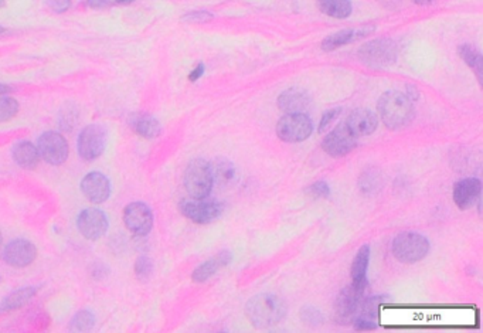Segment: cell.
Wrapping results in <instances>:
<instances>
[{"label": "cell", "mask_w": 483, "mask_h": 333, "mask_svg": "<svg viewBox=\"0 0 483 333\" xmlns=\"http://www.w3.org/2000/svg\"><path fill=\"white\" fill-rule=\"evenodd\" d=\"M286 302L275 294L255 295L247 304L246 313L255 327H271L278 325L286 315Z\"/></svg>", "instance_id": "cell-1"}, {"label": "cell", "mask_w": 483, "mask_h": 333, "mask_svg": "<svg viewBox=\"0 0 483 333\" xmlns=\"http://www.w3.org/2000/svg\"><path fill=\"white\" fill-rule=\"evenodd\" d=\"M377 109L383 124L388 129L407 127L414 118V105L411 98L400 91L386 92L380 98Z\"/></svg>", "instance_id": "cell-2"}, {"label": "cell", "mask_w": 483, "mask_h": 333, "mask_svg": "<svg viewBox=\"0 0 483 333\" xmlns=\"http://www.w3.org/2000/svg\"><path fill=\"white\" fill-rule=\"evenodd\" d=\"M430 253L428 240L418 233H401L393 241L394 257L405 264H414Z\"/></svg>", "instance_id": "cell-3"}, {"label": "cell", "mask_w": 483, "mask_h": 333, "mask_svg": "<svg viewBox=\"0 0 483 333\" xmlns=\"http://www.w3.org/2000/svg\"><path fill=\"white\" fill-rule=\"evenodd\" d=\"M210 163L204 159L192 160L185 172V187L192 199H206L213 189Z\"/></svg>", "instance_id": "cell-4"}, {"label": "cell", "mask_w": 483, "mask_h": 333, "mask_svg": "<svg viewBox=\"0 0 483 333\" xmlns=\"http://www.w3.org/2000/svg\"><path fill=\"white\" fill-rule=\"evenodd\" d=\"M358 59L373 69H383L394 64L397 59V47L388 38H377L358 50Z\"/></svg>", "instance_id": "cell-5"}, {"label": "cell", "mask_w": 483, "mask_h": 333, "mask_svg": "<svg viewBox=\"0 0 483 333\" xmlns=\"http://www.w3.org/2000/svg\"><path fill=\"white\" fill-rule=\"evenodd\" d=\"M312 131L314 125L307 114H286L276 124L278 138L288 143L307 141Z\"/></svg>", "instance_id": "cell-6"}, {"label": "cell", "mask_w": 483, "mask_h": 333, "mask_svg": "<svg viewBox=\"0 0 483 333\" xmlns=\"http://www.w3.org/2000/svg\"><path fill=\"white\" fill-rule=\"evenodd\" d=\"M366 288H368V280L360 281V283L351 281V284L346 287L337 295L335 311H336V319L340 323H349L351 322V319H354L358 311V305L361 299H363Z\"/></svg>", "instance_id": "cell-7"}, {"label": "cell", "mask_w": 483, "mask_h": 333, "mask_svg": "<svg viewBox=\"0 0 483 333\" xmlns=\"http://www.w3.org/2000/svg\"><path fill=\"white\" fill-rule=\"evenodd\" d=\"M38 155L50 164H63L69 157V143L66 138L54 131L44 132L37 142Z\"/></svg>", "instance_id": "cell-8"}, {"label": "cell", "mask_w": 483, "mask_h": 333, "mask_svg": "<svg viewBox=\"0 0 483 333\" xmlns=\"http://www.w3.org/2000/svg\"><path fill=\"white\" fill-rule=\"evenodd\" d=\"M180 211L196 225H209L217 220L223 213V206L214 200L193 199L185 200L180 204Z\"/></svg>", "instance_id": "cell-9"}, {"label": "cell", "mask_w": 483, "mask_h": 333, "mask_svg": "<svg viewBox=\"0 0 483 333\" xmlns=\"http://www.w3.org/2000/svg\"><path fill=\"white\" fill-rule=\"evenodd\" d=\"M106 145V131L99 124L85 127L78 136V153L85 160L99 157Z\"/></svg>", "instance_id": "cell-10"}, {"label": "cell", "mask_w": 483, "mask_h": 333, "mask_svg": "<svg viewBox=\"0 0 483 333\" xmlns=\"http://www.w3.org/2000/svg\"><path fill=\"white\" fill-rule=\"evenodd\" d=\"M356 145L357 136L351 134L346 124L337 125L330 134L326 135V138L322 142L323 150L333 157H342L347 155L356 148Z\"/></svg>", "instance_id": "cell-11"}, {"label": "cell", "mask_w": 483, "mask_h": 333, "mask_svg": "<svg viewBox=\"0 0 483 333\" xmlns=\"http://www.w3.org/2000/svg\"><path fill=\"white\" fill-rule=\"evenodd\" d=\"M77 227L87 240H98L108 232L109 223L104 211L98 208H87L80 213Z\"/></svg>", "instance_id": "cell-12"}, {"label": "cell", "mask_w": 483, "mask_h": 333, "mask_svg": "<svg viewBox=\"0 0 483 333\" xmlns=\"http://www.w3.org/2000/svg\"><path fill=\"white\" fill-rule=\"evenodd\" d=\"M124 221L135 236L142 237L152 230L153 215L145 203H132L124 211Z\"/></svg>", "instance_id": "cell-13"}, {"label": "cell", "mask_w": 483, "mask_h": 333, "mask_svg": "<svg viewBox=\"0 0 483 333\" xmlns=\"http://www.w3.org/2000/svg\"><path fill=\"white\" fill-rule=\"evenodd\" d=\"M37 257V248L27 240H15L4 250V261L15 268H24Z\"/></svg>", "instance_id": "cell-14"}, {"label": "cell", "mask_w": 483, "mask_h": 333, "mask_svg": "<svg viewBox=\"0 0 483 333\" xmlns=\"http://www.w3.org/2000/svg\"><path fill=\"white\" fill-rule=\"evenodd\" d=\"M81 190L91 203L99 204L109 199L111 183L105 175L99 172H91L83 179Z\"/></svg>", "instance_id": "cell-15"}, {"label": "cell", "mask_w": 483, "mask_h": 333, "mask_svg": "<svg viewBox=\"0 0 483 333\" xmlns=\"http://www.w3.org/2000/svg\"><path fill=\"white\" fill-rule=\"evenodd\" d=\"M278 106L286 114H305L311 106V97L305 90L290 88L278 97Z\"/></svg>", "instance_id": "cell-16"}, {"label": "cell", "mask_w": 483, "mask_h": 333, "mask_svg": "<svg viewBox=\"0 0 483 333\" xmlns=\"http://www.w3.org/2000/svg\"><path fill=\"white\" fill-rule=\"evenodd\" d=\"M354 136H366L377 129L379 121L376 114L369 109H356L344 122Z\"/></svg>", "instance_id": "cell-17"}, {"label": "cell", "mask_w": 483, "mask_h": 333, "mask_svg": "<svg viewBox=\"0 0 483 333\" xmlns=\"http://www.w3.org/2000/svg\"><path fill=\"white\" fill-rule=\"evenodd\" d=\"M480 192H482V183L479 179L469 178V179L459 180L454 186V201L459 208L466 210L476 203V200L480 196Z\"/></svg>", "instance_id": "cell-18"}, {"label": "cell", "mask_w": 483, "mask_h": 333, "mask_svg": "<svg viewBox=\"0 0 483 333\" xmlns=\"http://www.w3.org/2000/svg\"><path fill=\"white\" fill-rule=\"evenodd\" d=\"M374 31V27L372 26H368V27H361V29H347V30H342V31H337L329 37H326L323 41H322V50L323 51H333L347 43H354L360 38H363V37H368L369 34H372Z\"/></svg>", "instance_id": "cell-19"}, {"label": "cell", "mask_w": 483, "mask_h": 333, "mask_svg": "<svg viewBox=\"0 0 483 333\" xmlns=\"http://www.w3.org/2000/svg\"><path fill=\"white\" fill-rule=\"evenodd\" d=\"M210 172L213 183L220 187H230L237 182V169L235 166L227 159H216L210 163Z\"/></svg>", "instance_id": "cell-20"}, {"label": "cell", "mask_w": 483, "mask_h": 333, "mask_svg": "<svg viewBox=\"0 0 483 333\" xmlns=\"http://www.w3.org/2000/svg\"><path fill=\"white\" fill-rule=\"evenodd\" d=\"M231 258H232V255L227 250L218 253L214 258H210L209 261H206L204 264H202L200 267H197L195 269V272L192 275V280L195 283H206L220 268L230 264Z\"/></svg>", "instance_id": "cell-21"}, {"label": "cell", "mask_w": 483, "mask_h": 333, "mask_svg": "<svg viewBox=\"0 0 483 333\" xmlns=\"http://www.w3.org/2000/svg\"><path fill=\"white\" fill-rule=\"evenodd\" d=\"M38 150L31 142L23 141L13 148V157L23 169H34L38 163Z\"/></svg>", "instance_id": "cell-22"}, {"label": "cell", "mask_w": 483, "mask_h": 333, "mask_svg": "<svg viewBox=\"0 0 483 333\" xmlns=\"http://www.w3.org/2000/svg\"><path fill=\"white\" fill-rule=\"evenodd\" d=\"M131 127L139 136L146 138V139H153V138L159 136V134H160L159 121L150 115H146V114L135 115L131 120Z\"/></svg>", "instance_id": "cell-23"}, {"label": "cell", "mask_w": 483, "mask_h": 333, "mask_svg": "<svg viewBox=\"0 0 483 333\" xmlns=\"http://www.w3.org/2000/svg\"><path fill=\"white\" fill-rule=\"evenodd\" d=\"M37 292V288L34 287H27V288H22L13 294H10L9 297H6L0 305V313H6L15 309H19L22 306H24L26 304H29L34 295Z\"/></svg>", "instance_id": "cell-24"}, {"label": "cell", "mask_w": 483, "mask_h": 333, "mask_svg": "<svg viewBox=\"0 0 483 333\" xmlns=\"http://www.w3.org/2000/svg\"><path fill=\"white\" fill-rule=\"evenodd\" d=\"M319 9L333 17V19H346L351 15L350 0H318Z\"/></svg>", "instance_id": "cell-25"}, {"label": "cell", "mask_w": 483, "mask_h": 333, "mask_svg": "<svg viewBox=\"0 0 483 333\" xmlns=\"http://www.w3.org/2000/svg\"><path fill=\"white\" fill-rule=\"evenodd\" d=\"M369 261H370V247L369 246H363L361 247L353 261L351 265V281L354 283H360V281H366V272H368V267H369Z\"/></svg>", "instance_id": "cell-26"}, {"label": "cell", "mask_w": 483, "mask_h": 333, "mask_svg": "<svg viewBox=\"0 0 483 333\" xmlns=\"http://www.w3.org/2000/svg\"><path fill=\"white\" fill-rule=\"evenodd\" d=\"M459 55L462 60L472 69V71L476 74L479 83H482V73H483V64H482V54L470 44L459 45L458 48Z\"/></svg>", "instance_id": "cell-27"}, {"label": "cell", "mask_w": 483, "mask_h": 333, "mask_svg": "<svg viewBox=\"0 0 483 333\" xmlns=\"http://www.w3.org/2000/svg\"><path fill=\"white\" fill-rule=\"evenodd\" d=\"M19 102L9 97L0 98V122H6L19 113Z\"/></svg>", "instance_id": "cell-28"}, {"label": "cell", "mask_w": 483, "mask_h": 333, "mask_svg": "<svg viewBox=\"0 0 483 333\" xmlns=\"http://www.w3.org/2000/svg\"><path fill=\"white\" fill-rule=\"evenodd\" d=\"M95 325V316L90 311H81L78 312L73 322H71V330L73 332H88Z\"/></svg>", "instance_id": "cell-29"}, {"label": "cell", "mask_w": 483, "mask_h": 333, "mask_svg": "<svg viewBox=\"0 0 483 333\" xmlns=\"http://www.w3.org/2000/svg\"><path fill=\"white\" fill-rule=\"evenodd\" d=\"M153 272V264H152V260L148 258V257H139L136 260V264H135V274H136V278L141 280V281H146L149 276L152 275Z\"/></svg>", "instance_id": "cell-30"}, {"label": "cell", "mask_w": 483, "mask_h": 333, "mask_svg": "<svg viewBox=\"0 0 483 333\" xmlns=\"http://www.w3.org/2000/svg\"><path fill=\"white\" fill-rule=\"evenodd\" d=\"M340 113H342V108H333V109L326 111V113L322 115V120L319 124V134H323L332 125V122L340 115Z\"/></svg>", "instance_id": "cell-31"}, {"label": "cell", "mask_w": 483, "mask_h": 333, "mask_svg": "<svg viewBox=\"0 0 483 333\" xmlns=\"http://www.w3.org/2000/svg\"><path fill=\"white\" fill-rule=\"evenodd\" d=\"M353 325L356 327V330H374L377 327V323L374 319L366 318V316H354L353 319Z\"/></svg>", "instance_id": "cell-32"}, {"label": "cell", "mask_w": 483, "mask_h": 333, "mask_svg": "<svg viewBox=\"0 0 483 333\" xmlns=\"http://www.w3.org/2000/svg\"><path fill=\"white\" fill-rule=\"evenodd\" d=\"M308 193H309L311 196H314V197H322V199H325V197H329V194H330V187H329V185H328L326 182L321 180V182L314 183V185L308 189Z\"/></svg>", "instance_id": "cell-33"}, {"label": "cell", "mask_w": 483, "mask_h": 333, "mask_svg": "<svg viewBox=\"0 0 483 333\" xmlns=\"http://www.w3.org/2000/svg\"><path fill=\"white\" fill-rule=\"evenodd\" d=\"M210 19H213V15H210L207 12H192V13H188L186 16H183V20L192 22V23H204Z\"/></svg>", "instance_id": "cell-34"}, {"label": "cell", "mask_w": 483, "mask_h": 333, "mask_svg": "<svg viewBox=\"0 0 483 333\" xmlns=\"http://www.w3.org/2000/svg\"><path fill=\"white\" fill-rule=\"evenodd\" d=\"M48 6L55 13H64L70 9L71 0H48Z\"/></svg>", "instance_id": "cell-35"}, {"label": "cell", "mask_w": 483, "mask_h": 333, "mask_svg": "<svg viewBox=\"0 0 483 333\" xmlns=\"http://www.w3.org/2000/svg\"><path fill=\"white\" fill-rule=\"evenodd\" d=\"M318 318H321V315L314 308H307L305 311H302V320H305V322L311 320V325H318V322H316Z\"/></svg>", "instance_id": "cell-36"}, {"label": "cell", "mask_w": 483, "mask_h": 333, "mask_svg": "<svg viewBox=\"0 0 483 333\" xmlns=\"http://www.w3.org/2000/svg\"><path fill=\"white\" fill-rule=\"evenodd\" d=\"M87 5L91 9H105L111 6L108 0H87Z\"/></svg>", "instance_id": "cell-37"}, {"label": "cell", "mask_w": 483, "mask_h": 333, "mask_svg": "<svg viewBox=\"0 0 483 333\" xmlns=\"http://www.w3.org/2000/svg\"><path fill=\"white\" fill-rule=\"evenodd\" d=\"M203 73H204V66H203V64H199V66L190 73L189 80H190V81H197V80L203 76Z\"/></svg>", "instance_id": "cell-38"}, {"label": "cell", "mask_w": 483, "mask_h": 333, "mask_svg": "<svg viewBox=\"0 0 483 333\" xmlns=\"http://www.w3.org/2000/svg\"><path fill=\"white\" fill-rule=\"evenodd\" d=\"M12 91V87L6 85V84H0V95H4V94H8Z\"/></svg>", "instance_id": "cell-39"}, {"label": "cell", "mask_w": 483, "mask_h": 333, "mask_svg": "<svg viewBox=\"0 0 483 333\" xmlns=\"http://www.w3.org/2000/svg\"><path fill=\"white\" fill-rule=\"evenodd\" d=\"M134 2H135V0H113L115 5H131Z\"/></svg>", "instance_id": "cell-40"}, {"label": "cell", "mask_w": 483, "mask_h": 333, "mask_svg": "<svg viewBox=\"0 0 483 333\" xmlns=\"http://www.w3.org/2000/svg\"><path fill=\"white\" fill-rule=\"evenodd\" d=\"M412 2L416 5H428L431 0H412Z\"/></svg>", "instance_id": "cell-41"}, {"label": "cell", "mask_w": 483, "mask_h": 333, "mask_svg": "<svg viewBox=\"0 0 483 333\" xmlns=\"http://www.w3.org/2000/svg\"><path fill=\"white\" fill-rule=\"evenodd\" d=\"M6 6V2L5 0H0V9H4Z\"/></svg>", "instance_id": "cell-42"}, {"label": "cell", "mask_w": 483, "mask_h": 333, "mask_svg": "<svg viewBox=\"0 0 483 333\" xmlns=\"http://www.w3.org/2000/svg\"><path fill=\"white\" fill-rule=\"evenodd\" d=\"M8 30L5 29V27H2V26H0V34H4V33H6Z\"/></svg>", "instance_id": "cell-43"}, {"label": "cell", "mask_w": 483, "mask_h": 333, "mask_svg": "<svg viewBox=\"0 0 483 333\" xmlns=\"http://www.w3.org/2000/svg\"><path fill=\"white\" fill-rule=\"evenodd\" d=\"M0 246H2V233H0Z\"/></svg>", "instance_id": "cell-44"}, {"label": "cell", "mask_w": 483, "mask_h": 333, "mask_svg": "<svg viewBox=\"0 0 483 333\" xmlns=\"http://www.w3.org/2000/svg\"><path fill=\"white\" fill-rule=\"evenodd\" d=\"M0 283H2V276H0Z\"/></svg>", "instance_id": "cell-45"}]
</instances>
